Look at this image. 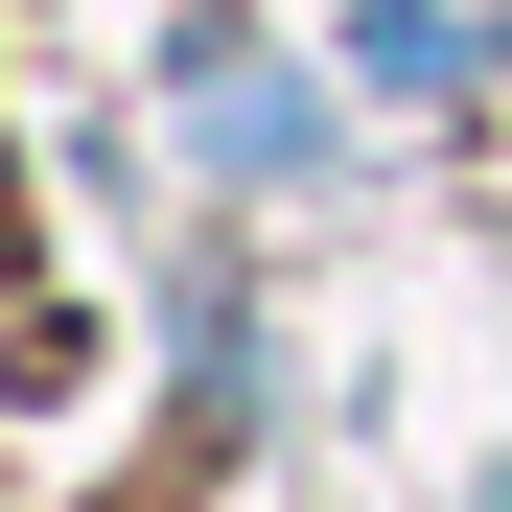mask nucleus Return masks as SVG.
<instances>
[{
    "label": "nucleus",
    "instance_id": "nucleus-1",
    "mask_svg": "<svg viewBox=\"0 0 512 512\" xmlns=\"http://www.w3.org/2000/svg\"><path fill=\"white\" fill-rule=\"evenodd\" d=\"M350 70H373V94H466V70H489V24H466V0H373V24H350Z\"/></svg>",
    "mask_w": 512,
    "mask_h": 512
},
{
    "label": "nucleus",
    "instance_id": "nucleus-2",
    "mask_svg": "<svg viewBox=\"0 0 512 512\" xmlns=\"http://www.w3.org/2000/svg\"><path fill=\"white\" fill-rule=\"evenodd\" d=\"M187 117H210V163H303V94L256 47H187Z\"/></svg>",
    "mask_w": 512,
    "mask_h": 512
}]
</instances>
